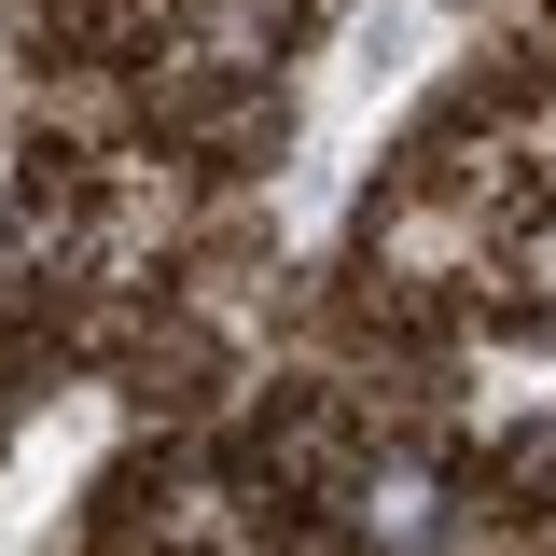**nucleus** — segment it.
Here are the masks:
<instances>
[{
    "label": "nucleus",
    "instance_id": "nucleus-1",
    "mask_svg": "<svg viewBox=\"0 0 556 556\" xmlns=\"http://www.w3.org/2000/svg\"><path fill=\"white\" fill-rule=\"evenodd\" d=\"M362 529H376V543H431V473H417V459H404V473H376V486H362Z\"/></svg>",
    "mask_w": 556,
    "mask_h": 556
}]
</instances>
